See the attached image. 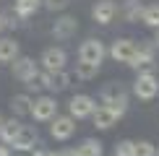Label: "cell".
Returning <instances> with one entry per match:
<instances>
[{
  "label": "cell",
  "mask_w": 159,
  "mask_h": 156,
  "mask_svg": "<svg viewBox=\"0 0 159 156\" xmlns=\"http://www.w3.org/2000/svg\"><path fill=\"white\" fill-rule=\"evenodd\" d=\"M133 55H136V39L120 37V39H115L112 47H110V57L115 63H125V65H128L130 60H133Z\"/></svg>",
  "instance_id": "8fae6325"
},
{
  "label": "cell",
  "mask_w": 159,
  "mask_h": 156,
  "mask_svg": "<svg viewBox=\"0 0 159 156\" xmlns=\"http://www.w3.org/2000/svg\"><path fill=\"white\" fill-rule=\"evenodd\" d=\"M154 148L151 141H133V156H154Z\"/></svg>",
  "instance_id": "cb8c5ba5"
},
{
  "label": "cell",
  "mask_w": 159,
  "mask_h": 156,
  "mask_svg": "<svg viewBox=\"0 0 159 156\" xmlns=\"http://www.w3.org/2000/svg\"><path fill=\"white\" fill-rule=\"evenodd\" d=\"M31 94H16V96H11V112H13V117H26L31 112Z\"/></svg>",
  "instance_id": "2e32d148"
},
{
  "label": "cell",
  "mask_w": 159,
  "mask_h": 156,
  "mask_svg": "<svg viewBox=\"0 0 159 156\" xmlns=\"http://www.w3.org/2000/svg\"><path fill=\"white\" fill-rule=\"evenodd\" d=\"M21 55L18 52V42L13 37H0V63H13Z\"/></svg>",
  "instance_id": "d6986e66"
},
{
  "label": "cell",
  "mask_w": 159,
  "mask_h": 156,
  "mask_svg": "<svg viewBox=\"0 0 159 156\" xmlns=\"http://www.w3.org/2000/svg\"><path fill=\"white\" fill-rule=\"evenodd\" d=\"M125 112L120 109H112V107H104V104H99V107L91 112V122H94L97 130H110L112 125H117V120H120Z\"/></svg>",
  "instance_id": "30bf717a"
},
{
  "label": "cell",
  "mask_w": 159,
  "mask_h": 156,
  "mask_svg": "<svg viewBox=\"0 0 159 156\" xmlns=\"http://www.w3.org/2000/svg\"><path fill=\"white\" fill-rule=\"evenodd\" d=\"M57 156H76V148H63Z\"/></svg>",
  "instance_id": "f546056e"
},
{
  "label": "cell",
  "mask_w": 159,
  "mask_h": 156,
  "mask_svg": "<svg viewBox=\"0 0 159 156\" xmlns=\"http://www.w3.org/2000/svg\"><path fill=\"white\" fill-rule=\"evenodd\" d=\"M5 31V24H3V13H0V34Z\"/></svg>",
  "instance_id": "d6a6232c"
},
{
  "label": "cell",
  "mask_w": 159,
  "mask_h": 156,
  "mask_svg": "<svg viewBox=\"0 0 159 156\" xmlns=\"http://www.w3.org/2000/svg\"><path fill=\"white\" fill-rule=\"evenodd\" d=\"M154 63H157V44H154V39H141V42L136 44L133 60H130L128 65L136 68V70H151Z\"/></svg>",
  "instance_id": "3957f363"
},
{
  "label": "cell",
  "mask_w": 159,
  "mask_h": 156,
  "mask_svg": "<svg viewBox=\"0 0 159 156\" xmlns=\"http://www.w3.org/2000/svg\"><path fill=\"white\" fill-rule=\"evenodd\" d=\"M31 156H57L55 151H47V148H39V151H34Z\"/></svg>",
  "instance_id": "f1b7e54d"
},
{
  "label": "cell",
  "mask_w": 159,
  "mask_h": 156,
  "mask_svg": "<svg viewBox=\"0 0 159 156\" xmlns=\"http://www.w3.org/2000/svg\"><path fill=\"white\" fill-rule=\"evenodd\" d=\"M42 5L47 11H52V13H60V11H65L70 5V0H42Z\"/></svg>",
  "instance_id": "484cf974"
},
{
  "label": "cell",
  "mask_w": 159,
  "mask_h": 156,
  "mask_svg": "<svg viewBox=\"0 0 159 156\" xmlns=\"http://www.w3.org/2000/svg\"><path fill=\"white\" fill-rule=\"evenodd\" d=\"M128 99H130V94H128V89H125L123 81H110V83L102 86V91H99V102H102L104 107L120 109V112L128 109Z\"/></svg>",
  "instance_id": "6da1fadb"
},
{
  "label": "cell",
  "mask_w": 159,
  "mask_h": 156,
  "mask_svg": "<svg viewBox=\"0 0 159 156\" xmlns=\"http://www.w3.org/2000/svg\"><path fill=\"white\" fill-rule=\"evenodd\" d=\"M141 21L146 24L149 29H159V5H149V8H143Z\"/></svg>",
  "instance_id": "603a6c76"
},
{
  "label": "cell",
  "mask_w": 159,
  "mask_h": 156,
  "mask_svg": "<svg viewBox=\"0 0 159 156\" xmlns=\"http://www.w3.org/2000/svg\"><path fill=\"white\" fill-rule=\"evenodd\" d=\"M115 156H133V141H120L115 146Z\"/></svg>",
  "instance_id": "4316f807"
},
{
  "label": "cell",
  "mask_w": 159,
  "mask_h": 156,
  "mask_svg": "<svg viewBox=\"0 0 159 156\" xmlns=\"http://www.w3.org/2000/svg\"><path fill=\"white\" fill-rule=\"evenodd\" d=\"M141 13H143V5H141V0H125L123 18H125L128 24H136V21H141Z\"/></svg>",
  "instance_id": "ffe728a7"
},
{
  "label": "cell",
  "mask_w": 159,
  "mask_h": 156,
  "mask_svg": "<svg viewBox=\"0 0 159 156\" xmlns=\"http://www.w3.org/2000/svg\"><path fill=\"white\" fill-rule=\"evenodd\" d=\"M52 125H50V135L55 141H68V138H73V133H76V117H70V115H55L52 117Z\"/></svg>",
  "instance_id": "8992f818"
},
{
  "label": "cell",
  "mask_w": 159,
  "mask_h": 156,
  "mask_svg": "<svg viewBox=\"0 0 159 156\" xmlns=\"http://www.w3.org/2000/svg\"><path fill=\"white\" fill-rule=\"evenodd\" d=\"M68 109H70V117H76V120H86V117H91V112L97 109V102L91 99L89 94H76L73 99L68 102Z\"/></svg>",
  "instance_id": "7c38bea8"
},
{
  "label": "cell",
  "mask_w": 159,
  "mask_h": 156,
  "mask_svg": "<svg viewBox=\"0 0 159 156\" xmlns=\"http://www.w3.org/2000/svg\"><path fill=\"white\" fill-rule=\"evenodd\" d=\"M39 63H42V70H65V63H68V55H65L63 47H47L42 52V57H39Z\"/></svg>",
  "instance_id": "4fadbf2b"
},
{
  "label": "cell",
  "mask_w": 159,
  "mask_h": 156,
  "mask_svg": "<svg viewBox=\"0 0 159 156\" xmlns=\"http://www.w3.org/2000/svg\"><path fill=\"white\" fill-rule=\"evenodd\" d=\"M115 13H117V5L112 0H99V3H94V8H91V18L97 24L107 26V24L115 21Z\"/></svg>",
  "instance_id": "9a60e30c"
},
{
  "label": "cell",
  "mask_w": 159,
  "mask_h": 156,
  "mask_svg": "<svg viewBox=\"0 0 159 156\" xmlns=\"http://www.w3.org/2000/svg\"><path fill=\"white\" fill-rule=\"evenodd\" d=\"M76 31H78V18L76 16H60L55 24H52V37L60 39V42L76 37Z\"/></svg>",
  "instance_id": "5bb4252c"
},
{
  "label": "cell",
  "mask_w": 159,
  "mask_h": 156,
  "mask_svg": "<svg viewBox=\"0 0 159 156\" xmlns=\"http://www.w3.org/2000/svg\"><path fill=\"white\" fill-rule=\"evenodd\" d=\"M39 8H42V0H13V13L21 21L24 18H31Z\"/></svg>",
  "instance_id": "e0dca14e"
},
{
  "label": "cell",
  "mask_w": 159,
  "mask_h": 156,
  "mask_svg": "<svg viewBox=\"0 0 159 156\" xmlns=\"http://www.w3.org/2000/svg\"><path fill=\"white\" fill-rule=\"evenodd\" d=\"M3 24H5V29H11V31H16L18 26H21V18L13 13V8L11 11H3Z\"/></svg>",
  "instance_id": "d4e9b609"
},
{
  "label": "cell",
  "mask_w": 159,
  "mask_h": 156,
  "mask_svg": "<svg viewBox=\"0 0 159 156\" xmlns=\"http://www.w3.org/2000/svg\"><path fill=\"white\" fill-rule=\"evenodd\" d=\"M21 130V120L18 117H8V120H0V143H8L16 138V133Z\"/></svg>",
  "instance_id": "ac0fdd59"
},
{
  "label": "cell",
  "mask_w": 159,
  "mask_h": 156,
  "mask_svg": "<svg viewBox=\"0 0 159 156\" xmlns=\"http://www.w3.org/2000/svg\"><path fill=\"white\" fill-rule=\"evenodd\" d=\"M8 154H11V148L5 146V143H0V156H8Z\"/></svg>",
  "instance_id": "4dcf8cb0"
},
{
  "label": "cell",
  "mask_w": 159,
  "mask_h": 156,
  "mask_svg": "<svg viewBox=\"0 0 159 156\" xmlns=\"http://www.w3.org/2000/svg\"><path fill=\"white\" fill-rule=\"evenodd\" d=\"M11 73H13V78H16V81L26 83V81H31V78H34V76L39 73V65L34 63V57L18 55L16 60L11 63Z\"/></svg>",
  "instance_id": "ba28073f"
},
{
  "label": "cell",
  "mask_w": 159,
  "mask_h": 156,
  "mask_svg": "<svg viewBox=\"0 0 159 156\" xmlns=\"http://www.w3.org/2000/svg\"><path fill=\"white\" fill-rule=\"evenodd\" d=\"M107 57V47H104L102 39H86L81 42V47H78V60L84 63H91V65H102V60Z\"/></svg>",
  "instance_id": "277c9868"
},
{
  "label": "cell",
  "mask_w": 159,
  "mask_h": 156,
  "mask_svg": "<svg viewBox=\"0 0 159 156\" xmlns=\"http://www.w3.org/2000/svg\"><path fill=\"white\" fill-rule=\"evenodd\" d=\"M0 120H3V117H0Z\"/></svg>",
  "instance_id": "e575fe53"
},
{
  "label": "cell",
  "mask_w": 159,
  "mask_h": 156,
  "mask_svg": "<svg viewBox=\"0 0 159 156\" xmlns=\"http://www.w3.org/2000/svg\"><path fill=\"white\" fill-rule=\"evenodd\" d=\"M154 156H159V148H154Z\"/></svg>",
  "instance_id": "836d02e7"
},
{
  "label": "cell",
  "mask_w": 159,
  "mask_h": 156,
  "mask_svg": "<svg viewBox=\"0 0 159 156\" xmlns=\"http://www.w3.org/2000/svg\"><path fill=\"white\" fill-rule=\"evenodd\" d=\"M157 34H154V44H157V50H159V29H154Z\"/></svg>",
  "instance_id": "1f68e13d"
},
{
  "label": "cell",
  "mask_w": 159,
  "mask_h": 156,
  "mask_svg": "<svg viewBox=\"0 0 159 156\" xmlns=\"http://www.w3.org/2000/svg\"><path fill=\"white\" fill-rule=\"evenodd\" d=\"M133 94L141 102H151L159 96V78L154 70H138V78L133 81Z\"/></svg>",
  "instance_id": "7a4b0ae2"
},
{
  "label": "cell",
  "mask_w": 159,
  "mask_h": 156,
  "mask_svg": "<svg viewBox=\"0 0 159 156\" xmlns=\"http://www.w3.org/2000/svg\"><path fill=\"white\" fill-rule=\"evenodd\" d=\"M37 143H39V130H37V125H21V130L16 133V138H13L8 146L13 148V151H26V154H29Z\"/></svg>",
  "instance_id": "52a82bcc"
},
{
  "label": "cell",
  "mask_w": 159,
  "mask_h": 156,
  "mask_svg": "<svg viewBox=\"0 0 159 156\" xmlns=\"http://www.w3.org/2000/svg\"><path fill=\"white\" fill-rule=\"evenodd\" d=\"M39 81H42V89H50V91H65L70 86V73L68 70H39Z\"/></svg>",
  "instance_id": "9c48e42d"
},
{
  "label": "cell",
  "mask_w": 159,
  "mask_h": 156,
  "mask_svg": "<svg viewBox=\"0 0 159 156\" xmlns=\"http://www.w3.org/2000/svg\"><path fill=\"white\" fill-rule=\"evenodd\" d=\"M112 156H115V154H112Z\"/></svg>",
  "instance_id": "d590c367"
},
{
  "label": "cell",
  "mask_w": 159,
  "mask_h": 156,
  "mask_svg": "<svg viewBox=\"0 0 159 156\" xmlns=\"http://www.w3.org/2000/svg\"><path fill=\"white\" fill-rule=\"evenodd\" d=\"M31 91H34V94H39V91H42V81H39V73L31 78V81H26V94H31Z\"/></svg>",
  "instance_id": "83f0119b"
},
{
  "label": "cell",
  "mask_w": 159,
  "mask_h": 156,
  "mask_svg": "<svg viewBox=\"0 0 159 156\" xmlns=\"http://www.w3.org/2000/svg\"><path fill=\"white\" fill-rule=\"evenodd\" d=\"M76 156H102V141H97V138H86L81 146L76 148Z\"/></svg>",
  "instance_id": "44dd1931"
},
{
  "label": "cell",
  "mask_w": 159,
  "mask_h": 156,
  "mask_svg": "<svg viewBox=\"0 0 159 156\" xmlns=\"http://www.w3.org/2000/svg\"><path fill=\"white\" fill-rule=\"evenodd\" d=\"M97 73H99V65H91L84 60L76 63V78H81V81H91V78H97Z\"/></svg>",
  "instance_id": "7402d4cb"
},
{
  "label": "cell",
  "mask_w": 159,
  "mask_h": 156,
  "mask_svg": "<svg viewBox=\"0 0 159 156\" xmlns=\"http://www.w3.org/2000/svg\"><path fill=\"white\" fill-rule=\"evenodd\" d=\"M31 117H34L37 122H50L52 117L57 115V102H55V96H37L34 102H31Z\"/></svg>",
  "instance_id": "5b68a950"
}]
</instances>
